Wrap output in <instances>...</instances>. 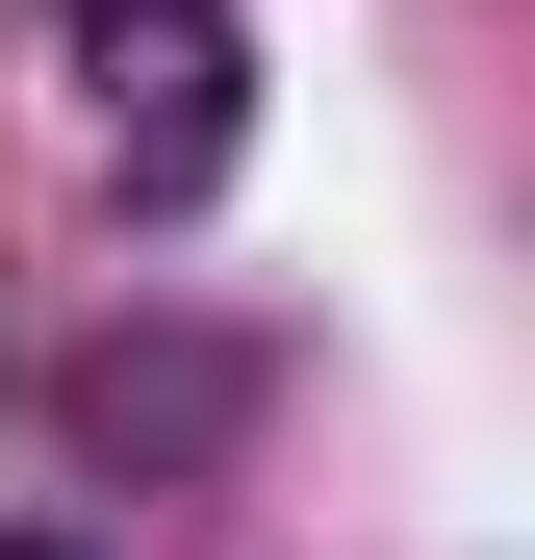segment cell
Instances as JSON below:
<instances>
[{
  "label": "cell",
  "mask_w": 535,
  "mask_h": 560,
  "mask_svg": "<svg viewBox=\"0 0 535 560\" xmlns=\"http://www.w3.org/2000/svg\"><path fill=\"white\" fill-rule=\"evenodd\" d=\"M51 77H77V128H103L128 205H205V178L255 153V51H230V0H51Z\"/></svg>",
  "instance_id": "obj_1"
},
{
  "label": "cell",
  "mask_w": 535,
  "mask_h": 560,
  "mask_svg": "<svg viewBox=\"0 0 535 560\" xmlns=\"http://www.w3.org/2000/svg\"><path fill=\"white\" fill-rule=\"evenodd\" d=\"M51 408H77V458H230V433H255V357H230V331H153V357H128V331H103Z\"/></svg>",
  "instance_id": "obj_2"
},
{
  "label": "cell",
  "mask_w": 535,
  "mask_h": 560,
  "mask_svg": "<svg viewBox=\"0 0 535 560\" xmlns=\"http://www.w3.org/2000/svg\"><path fill=\"white\" fill-rule=\"evenodd\" d=\"M0 560H77V535H0Z\"/></svg>",
  "instance_id": "obj_3"
}]
</instances>
